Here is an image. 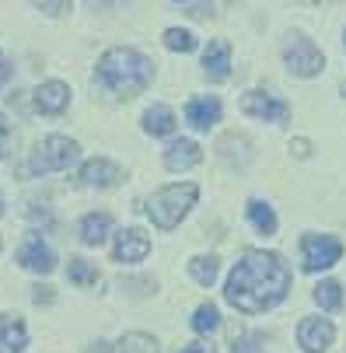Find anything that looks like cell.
<instances>
[{"label":"cell","instance_id":"d590c367","mask_svg":"<svg viewBox=\"0 0 346 353\" xmlns=\"http://www.w3.org/2000/svg\"><path fill=\"white\" fill-rule=\"evenodd\" d=\"M298 4H336V0H298Z\"/></svg>","mask_w":346,"mask_h":353},{"label":"cell","instance_id":"7a4b0ae2","mask_svg":"<svg viewBox=\"0 0 346 353\" xmlns=\"http://www.w3.org/2000/svg\"><path fill=\"white\" fill-rule=\"evenodd\" d=\"M98 81L119 98H136L140 91L151 88L154 81V63L147 60L140 49L130 46H112L98 60Z\"/></svg>","mask_w":346,"mask_h":353},{"label":"cell","instance_id":"836d02e7","mask_svg":"<svg viewBox=\"0 0 346 353\" xmlns=\"http://www.w3.org/2000/svg\"><path fill=\"white\" fill-rule=\"evenodd\" d=\"M88 353H112V350H109V343L98 339V343H91V346H88Z\"/></svg>","mask_w":346,"mask_h":353},{"label":"cell","instance_id":"8d00e7d4","mask_svg":"<svg viewBox=\"0 0 346 353\" xmlns=\"http://www.w3.org/2000/svg\"><path fill=\"white\" fill-rule=\"evenodd\" d=\"M0 214H4V196H0Z\"/></svg>","mask_w":346,"mask_h":353},{"label":"cell","instance_id":"7c38bea8","mask_svg":"<svg viewBox=\"0 0 346 353\" xmlns=\"http://www.w3.org/2000/svg\"><path fill=\"white\" fill-rule=\"evenodd\" d=\"M217 158H221L231 172L249 168V161H252V143H249V137H245V133H224V137L217 140Z\"/></svg>","mask_w":346,"mask_h":353},{"label":"cell","instance_id":"ac0fdd59","mask_svg":"<svg viewBox=\"0 0 346 353\" xmlns=\"http://www.w3.org/2000/svg\"><path fill=\"white\" fill-rule=\"evenodd\" d=\"M77 231H81L84 245H102L109 238V231H112V217L109 214H84Z\"/></svg>","mask_w":346,"mask_h":353},{"label":"cell","instance_id":"9c48e42d","mask_svg":"<svg viewBox=\"0 0 346 353\" xmlns=\"http://www.w3.org/2000/svg\"><path fill=\"white\" fill-rule=\"evenodd\" d=\"M77 179L88 189H116L123 182V168L116 161H109V158H91V161L81 165Z\"/></svg>","mask_w":346,"mask_h":353},{"label":"cell","instance_id":"5bb4252c","mask_svg":"<svg viewBox=\"0 0 346 353\" xmlns=\"http://www.w3.org/2000/svg\"><path fill=\"white\" fill-rule=\"evenodd\" d=\"M203 161V147L196 143V140H172L168 147H165V168L168 172H189V168H196Z\"/></svg>","mask_w":346,"mask_h":353},{"label":"cell","instance_id":"4fadbf2b","mask_svg":"<svg viewBox=\"0 0 346 353\" xmlns=\"http://www.w3.org/2000/svg\"><path fill=\"white\" fill-rule=\"evenodd\" d=\"M147 252H151V238L140 228H126L116 234V248H112L116 263H140V259H147Z\"/></svg>","mask_w":346,"mask_h":353},{"label":"cell","instance_id":"f1b7e54d","mask_svg":"<svg viewBox=\"0 0 346 353\" xmlns=\"http://www.w3.org/2000/svg\"><path fill=\"white\" fill-rule=\"evenodd\" d=\"M231 353H266V346H263L259 336H249V339H238Z\"/></svg>","mask_w":346,"mask_h":353},{"label":"cell","instance_id":"cb8c5ba5","mask_svg":"<svg viewBox=\"0 0 346 353\" xmlns=\"http://www.w3.org/2000/svg\"><path fill=\"white\" fill-rule=\"evenodd\" d=\"M221 325V312H217V305H200L196 308V315H192V332H200V336H210L214 329Z\"/></svg>","mask_w":346,"mask_h":353},{"label":"cell","instance_id":"52a82bcc","mask_svg":"<svg viewBox=\"0 0 346 353\" xmlns=\"http://www.w3.org/2000/svg\"><path fill=\"white\" fill-rule=\"evenodd\" d=\"M238 109H241L245 116H252V119H263V123H287V119H290V105L283 102V98L266 94V91H249V94H241Z\"/></svg>","mask_w":346,"mask_h":353},{"label":"cell","instance_id":"1f68e13d","mask_svg":"<svg viewBox=\"0 0 346 353\" xmlns=\"http://www.w3.org/2000/svg\"><path fill=\"white\" fill-rule=\"evenodd\" d=\"M8 140H11V123L0 116V158H4V150H8Z\"/></svg>","mask_w":346,"mask_h":353},{"label":"cell","instance_id":"9a60e30c","mask_svg":"<svg viewBox=\"0 0 346 353\" xmlns=\"http://www.w3.org/2000/svg\"><path fill=\"white\" fill-rule=\"evenodd\" d=\"M221 98L214 94H200V98H189V105H185V119L192 130H210L221 123Z\"/></svg>","mask_w":346,"mask_h":353},{"label":"cell","instance_id":"484cf974","mask_svg":"<svg viewBox=\"0 0 346 353\" xmlns=\"http://www.w3.org/2000/svg\"><path fill=\"white\" fill-rule=\"evenodd\" d=\"M67 276H70L77 287H94V283H98V270H94L88 259H70Z\"/></svg>","mask_w":346,"mask_h":353},{"label":"cell","instance_id":"d6986e66","mask_svg":"<svg viewBox=\"0 0 346 353\" xmlns=\"http://www.w3.org/2000/svg\"><path fill=\"white\" fill-rule=\"evenodd\" d=\"M175 126H179V119H175V112L168 105H154V109L143 112V130L151 137H172Z\"/></svg>","mask_w":346,"mask_h":353},{"label":"cell","instance_id":"d6a6232c","mask_svg":"<svg viewBox=\"0 0 346 353\" xmlns=\"http://www.w3.org/2000/svg\"><path fill=\"white\" fill-rule=\"evenodd\" d=\"M182 353H214V346H207V343H189Z\"/></svg>","mask_w":346,"mask_h":353},{"label":"cell","instance_id":"5b68a950","mask_svg":"<svg viewBox=\"0 0 346 353\" xmlns=\"http://www.w3.org/2000/svg\"><path fill=\"white\" fill-rule=\"evenodd\" d=\"M283 63L290 74H298V77H315L322 67H325V57H322V49L305 39V35H287L283 39Z\"/></svg>","mask_w":346,"mask_h":353},{"label":"cell","instance_id":"e0dca14e","mask_svg":"<svg viewBox=\"0 0 346 353\" xmlns=\"http://www.w3.org/2000/svg\"><path fill=\"white\" fill-rule=\"evenodd\" d=\"M28 346V329L21 319L4 315L0 319V353H21Z\"/></svg>","mask_w":346,"mask_h":353},{"label":"cell","instance_id":"83f0119b","mask_svg":"<svg viewBox=\"0 0 346 353\" xmlns=\"http://www.w3.org/2000/svg\"><path fill=\"white\" fill-rule=\"evenodd\" d=\"M32 4H35L39 11H45L49 18H60V14L70 11V0H32Z\"/></svg>","mask_w":346,"mask_h":353},{"label":"cell","instance_id":"ba28073f","mask_svg":"<svg viewBox=\"0 0 346 353\" xmlns=\"http://www.w3.org/2000/svg\"><path fill=\"white\" fill-rule=\"evenodd\" d=\"M18 263H21V270H28V273H53L57 270V256H53V248H49L45 241H42V234H25L21 238V245H18Z\"/></svg>","mask_w":346,"mask_h":353},{"label":"cell","instance_id":"30bf717a","mask_svg":"<svg viewBox=\"0 0 346 353\" xmlns=\"http://www.w3.org/2000/svg\"><path fill=\"white\" fill-rule=\"evenodd\" d=\"M332 339H336V325L329 319H301L298 343L305 346V353H325Z\"/></svg>","mask_w":346,"mask_h":353},{"label":"cell","instance_id":"6da1fadb","mask_svg":"<svg viewBox=\"0 0 346 353\" xmlns=\"http://www.w3.org/2000/svg\"><path fill=\"white\" fill-rule=\"evenodd\" d=\"M290 290V270L276 252H245L234 263L227 283H224V301L245 315H259L287 297Z\"/></svg>","mask_w":346,"mask_h":353},{"label":"cell","instance_id":"2e32d148","mask_svg":"<svg viewBox=\"0 0 346 353\" xmlns=\"http://www.w3.org/2000/svg\"><path fill=\"white\" fill-rule=\"evenodd\" d=\"M203 74L210 81H227V74H231V46L224 39H214L203 49Z\"/></svg>","mask_w":346,"mask_h":353},{"label":"cell","instance_id":"8992f818","mask_svg":"<svg viewBox=\"0 0 346 353\" xmlns=\"http://www.w3.org/2000/svg\"><path fill=\"white\" fill-rule=\"evenodd\" d=\"M301 256H305V273L332 270L343 259V241L332 238V234H305L301 238Z\"/></svg>","mask_w":346,"mask_h":353},{"label":"cell","instance_id":"8fae6325","mask_svg":"<svg viewBox=\"0 0 346 353\" xmlns=\"http://www.w3.org/2000/svg\"><path fill=\"white\" fill-rule=\"evenodd\" d=\"M32 102H35V112H42V116H60L70 105V88L63 81H45L35 88Z\"/></svg>","mask_w":346,"mask_h":353},{"label":"cell","instance_id":"3957f363","mask_svg":"<svg viewBox=\"0 0 346 353\" xmlns=\"http://www.w3.org/2000/svg\"><path fill=\"white\" fill-rule=\"evenodd\" d=\"M196 199H200V185H196V182L165 185V189H158L151 199H147V217L154 221V228L172 231V228H179L182 217L196 207Z\"/></svg>","mask_w":346,"mask_h":353},{"label":"cell","instance_id":"4dcf8cb0","mask_svg":"<svg viewBox=\"0 0 346 353\" xmlns=\"http://www.w3.org/2000/svg\"><path fill=\"white\" fill-rule=\"evenodd\" d=\"M290 154H294V158H308V154H312V143H308L305 137L290 140Z\"/></svg>","mask_w":346,"mask_h":353},{"label":"cell","instance_id":"603a6c76","mask_svg":"<svg viewBox=\"0 0 346 353\" xmlns=\"http://www.w3.org/2000/svg\"><path fill=\"white\" fill-rule=\"evenodd\" d=\"M158 339L154 336H147V332H126L116 346V353H158Z\"/></svg>","mask_w":346,"mask_h":353},{"label":"cell","instance_id":"f35d334b","mask_svg":"<svg viewBox=\"0 0 346 353\" xmlns=\"http://www.w3.org/2000/svg\"><path fill=\"white\" fill-rule=\"evenodd\" d=\"M0 252H4V238H0Z\"/></svg>","mask_w":346,"mask_h":353},{"label":"cell","instance_id":"e575fe53","mask_svg":"<svg viewBox=\"0 0 346 353\" xmlns=\"http://www.w3.org/2000/svg\"><path fill=\"white\" fill-rule=\"evenodd\" d=\"M8 77H11V67H8V63H0V84H4Z\"/></svg>","mask_w":346,"mask_h":353},{"label":"cell","instance_id":"d4e9b609","mask_svg":"<svg viewBox=\"0 0 346 353\" xmlns=\"http://www.w3.org/2000/svg\"><path fill=\"white\" fill-rule=\"evenodd\" d=\"M161 39H165V46L172 49V53H192V49L200 46V42H196V35L185 32V28H168Z\"/></svg>","mask_w":346,"mask_h":353},{"label":"cell","instance_id":"f546056e","mask_svg":"<svg viewBox=\"0 0 346 353\" xmlns=\"http://www.w3.org/2000/svg\"><path fill=\"white\" fill-rule=\"evenodd\" d=\"M35 294V301H39V305H53V301H57V294H53V287H49V283H39V287H32Z\"/></svg>","mask_w":346,"mask_h":353},{"label":"cell","instance_id":"277c9868","mask_svg":"<svg viewBox=\"0 0 346 353\" xmlns=\"http://www.w3.org/2000/svg\"><path fill=\"white\" fill-rule=\"evenodd\" d=\"M81 158V147L70 137H45L35 150H32V172L45 175V172H67L74 161Z\"/></svg>","mask_w":346,"mask_h":353},{"label":"cell","instance_id":"7402d4cb","mask_svg":"<svg viewBox=\"0 0 346 353\" xmlns=\"http://www.w3.org/2000/svg\"><path fill=\"white\" fill-rule=\"evenodd\" d=\"M315 305L322 312H339L343 308V283L339 280H322L315 287Z\"/></svg>","mask_w":346,"mask_h":353},{"label":"cell","instance_id":"74e56055","mask_svg":"<svg viewBox=\"0 0 346 353\" xmlns=\"http://www.w3.org/2000/svg\"><path fill=\"white\" fill-rule=\"evenodd\" d=\"M343 98H346V81H343Z\"/></svg>","mask_w":346,"mask_h":353},{"label":"cell","instance_id":"ffe728a7","mask_svg":"<svg viewBox=\"0 0 346 353\" xmlns=\"http://www.w3.org/2000/svg\"><path fill=\"white\" fill-rule=\"evenodd\" d=\"M245 214H249V221H252V228H256L259 234H266V238L276 234V214H273L269 203H263V199H249Z\"/></svg>","mask_w":346,"mask_h":353},{"label":"cell","instance_id":"44dd1931","mask_svg":"<svg viewBox=\"0 0 346 353\" xmlns=\"http://www.w3.org/2000/svg\"><path fill=\"white\" fill-rule=\"evenodd\" d=\"M217 273H221L217 256H196V259H189V276L200 283V287H214Z\"/></svg>","mask_w":346,"mask_h":353},{"label":"cell","instance_id":"4316f807","mask_svg":"<svg viewBox=\"0 0 346 353\" xmlns=\"http://www.w3.org/2000/svg\"><path fill=\"white\" fill-rule=\"evenodd\" d=\"M172 4H179L189 18H200V21L214 18V4H210V0H172Z\"/></svg>","mask_w":346,"mask_h":353}]
</instances>
